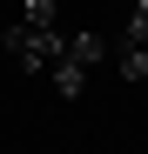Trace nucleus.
I'll return each instance as SVG.
<instances>
[{
	"mask_svg": "<svg viewBox=\"0 0 148 154\" xmlns=\"http://www.w3.org/2000/svg\"><path fill=\"white\" fill-rule=\"evenodd\" d=\"M114 74L121 81H148V40H121L114 47Z\"/></svg>",
	"mask_w": 148,
	"mask_h": 154,
	"instance_id": "nucleus-2",
	"label": "nucleus"
},
{
	"mask_svg": "<svg viewBox=\"0 0 148 154\" xmlns=\"http://www.w3.org/2000/svg\"><path fill=\"white\" fill-rule=\"evenodd\" d=\"M135 7H148V0H135Z\"/></svg>",
	"mask_w": 148,
	"mask_h": 154,
	"instance_id": "nucleus-5",
	"label": "nucleus"
},
{
	"mask_svg": "<svg viewBox=\"0 0 148 154\" xmlns=\"http://www.w3.org/2000/svg\"><path fill=\"white\" fill-rule=\"evenodd\" d=\"M20 14H27V20H47V27H54V0H20Z\"/></svg>",
	"mask_w": 148,
	"mask_h": 154,
	"instance_id": "nucleus-4",
	"label": "nucleus"
},
{
	"mask_svg": "<svg viewBox=\"0 0 148 154\" xmlns=\"http://www.w3.org/2000/svg\"><path fill=\"white\" fill-rule=\"evenodd\" d=\"M121 40H148V7H135V14H128V27H121Z\"/></svg>",
	"mask_w": 148,
	"mask_h": 154,
	"instance_id": "nucleus-3",
	"label": "nucleus"
},
{
	"mask_svg": "<svg viewBox=\"0 0 148 154\" xmlns=\"http://www.w3.org/2000/svg\"><path fill=\"white\" fill-rule=\"evenodd\" d=\"M54 47H61V27H47V20H27V14H20L7 27V54L20 67H54Z\"/></svg>",
	"mask_w": 148,
	"mask_h": 154,
	"instance_id": "nucleus-1",
	"label": "nucleus"
}]
</instances>
